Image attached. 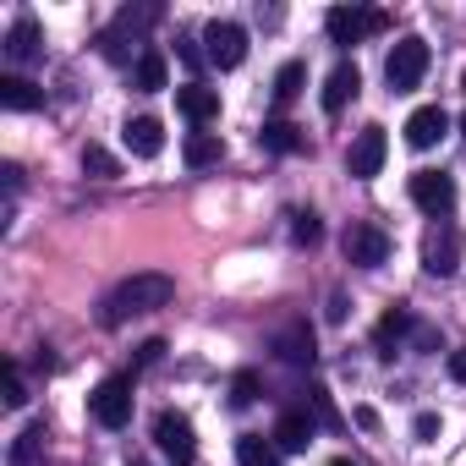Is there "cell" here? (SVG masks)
Listing matches in <instances>:
<instances>
[{"label":"cell","mask_w":466,"mask_h":466,"mask_svg":"<svg viewBox=\"0 0 466 466\" xmlns=\"http://www.w3.org/2000/svg\"><path fill=\"white\" fill-rule=\"evenodd\" d=\"M411 433H417L422 444H433V433H439V417H433V411H422V417L411 422Z\"/></svg>","instance_id":"obj_34"},{"label":"cell","mask_w":466,"mask_h":466,"mask_svg":"<svg viewBox=\"0 0 466 466\" xmlns=\"http://www.w3.org/2000/svg\"><path fill=\"white\" fill-rule=\"evenodd\" d=\"M450 379L466 384V351H450Z\"/></svg>","instance_id":"obj_35"},{"label":"cell","mask_w":466,"mask_h":466,"mask_svg":"<svg viewBox=\"0 0 466 466\" xmlns=\"http://www.w3.org/2000/svg\"><path fill=\"white\" fill-rule=\"evenodd\" d=\"M181 159H187L192 170H203V165H219V159H225V143H219V132H187V143H181Z\"/></svg>","instance_id":"obj_19"},{"label":"cell","mask_w":466,"mask_h":466,"mask_svg":"<svg viewBox=\"0 0 466 466\" xmlns=\"http://www.w3.org/2000/svg\"><path fill=\"white\" fill-rule=\"evenodd\" d=\"M291 242H297V248H319V242H324V225H319V214H297V225H291Z\"/></svg>","instance_id":"obj_29"},{"label":"cell","mask_w":466,"mask_h":466,"mask_svg":"<svg viewBox=\"0 0 466 466\" xmlns=\"http://www.w3.org/2000/svg\"><path fill=\"white\" fill-rule=\"evenodd\" d=\"M302 83H308V66H302V61H286V66L275 72V105H291V99L302 94Z\"/></svg>","instance_id":"obj_25"},{"label":"cell","mask_w":466,"mask_h":466,"mask_svg":"<svg viewBox=\"0 0 466 466\" xmlns=\"http://www.w3.org/2000/svg\"><path fill=\"white\" fill-rule=\"evenodd\" d=\"M121 143H127L137 159H154V154L165 148V127H159L154 116H132V121L121 127Z\"/></svg>","instance_id":"obj_14"},{"label":"cell","mask_w":466,"mask_h":466,"mask_svg":"<svg viewBox=\"0 0 466 466\" xmlns=\"http://www.w3.org/2000/svg\"><path fill=\"white\" fill-rule=\"evenodd\" d=\"M313 433H319V422H313V411L302 406V411H280V422H275V444L280 450H308L313 444Z\"/></svg>","instance_id":"obj_15"},{"label":"cell","mask_w":466,"mask_h":466,"mask_svg":"<svg viewBox=\"0 0 466 466\" xmlns=\"http://www.w3.org/2000/svg\"><path fill=\"white\" fill-rule=\"evenodd\" d=\"M461 132H466V116H461Z\"/></svg>","instance_id":"obj_38"},{"label":"cell","mask_w":466,"mask_h":466,"mask_svg":"<svg viewBox=\"0 0 466 466\" xmlns=\"http://www.w3.org/2000/svg\"><path fill=\"white\" fill-rule=\"evenodd\" d=\"M384 154H390L384 127H362V132L351 137V148H346V170H351L357 181H373V176L384 170Z\"/></svg>","instance_id":"obj_8"},{"label":"cell","mask_w":466,"mask_h":466,"mask_svg":"<svg viewBox=\"0 0 466 466\" xmlns=\"http://www.w3.org/2000/svg\"><path fill=\"white\" fill-rule=\"evenodd\" d=\"M258 143H264L269 154H302V148H308V137H302V127H291V121H264V132H258Z\"/></svg>","instance_id":"obj_20"},{"label":"cell","mask_w":466,"mask_h":466,"mask_svg":"<svg viewBox=\"0 0 466 466\" xmlns=\"http://www.w3.org/2000/svg\"><path fill=\"white\" fill-rule=\"evenodd\" d=\"M340 248H346V264H357V269H384L390 264V237L373 219H351Z\"/></svg>","instance_id":"obj_4"},{"label":"cell","mask_w":466,"mask_h":466,"mask_svg":"<svg viewBox=\"0 0 466 466\" xmlns=\"http://www.w3.org/2000/svg\"><path fill=\"white\" fill-rule=\"evenodd\" d=\"M176 110L203 132L208 121H219V94H214V88H203V83H187V88H176Z\"/></svg>","instance_id":"obj_11"},{"label":"cell","mask_w":466,"mask_h":466,"mask_svg":"<svg viewBox=\"0 0 466 466\" xmlns=\"http://www.w3.org/2000/svg\"><path fill=\"white\" fill-rule=\"evenodd\" d=\"M324 28H329V45H362L368 34H384L390 28V17L384 12H357V6H335L329 17H324Z\"/></svg>","instance_id":"obj_7"},{"label":"cell","mask_w":466,"mask_h":466,"mask_svg":"<svg viewBox=\"0 0 466 466\" xmlns=\"http://www.w3.org/2000/svg\"><path fill=\"white\" fill-rule=\"evenodd\" d=\"M154 444L170 466H192L198 461V433H192V417L187 411H159L154 417Z\"/></svg>","instance_id":"obj_3"},{"label":"cell","mask_w":466,"mask_h":466,"mask_svg":"<svg viewBox=\"0 0 466 466\" xmlns=\"http://www.w3.org/2000/svg\"><path fill=\"white\" fill-rule=\"evenodd\" d=\"M159 357H165V340H143V346H137V357H132V368H154Z\"/></svg>","instance_id":"obj_33"},{"label":"cell","mask_w":466,"mask_h":466,"mask_svg":"<svg viewBox=\"0 0 466 466\" xmlns=\"http://www.w3.org/2000/svg\"><path fill=\"white\" fill-rule=\"evenodd\" d=\"M357 88H362V72H357L351 61H340V66L324 77V110H329V116H340V110L357 99Z\"/></svg>","instance_id":"obj_13"},{"label":"cell","mask_w":466,"mask_h":466,"mask_svg":"<svg viewBox=\"0 0 466 466\" xmlns=\"http://www.w3.org/2000/svg\"><path fill=\"white\" fill-rule=\"evenodd\" d=\"M422 269H428L433 280H450V275L461 269V225L439 219V225L428 230V242H422Z\"/></svg>","instance_id":"obj_6"},{"label":"cell","mask_w":466,"mask_h":466,"mask_svg":"<svg viewBox=\"0 0 466 466\" xmlns=\"http://www.w3.org/2000/svg\"><path fill=\"white\" fill-rule=\"evenodd\" d=\"M275 351H280V362H291V368H308L319 351H313V329L308 324H286L280 335H275Z\"/></svg>","instance_id":"obj_17"},{"label":"cell","mask_w":466,"mask_h":466,"mask_svg":"<svg viewBox=\"0 0 466 466\" xmlns=\"http://www.w3.org/2000/svg\"><path fill=\"white\" fill-rule=\"evenodd\" d=\"M258 400V373H237V379H230V406H253Z\"/></svg>","instance_id":"obj_30"},{"label":"cell","mask_w":466,"mask_h":466,"mask_svg":"<svg viewBox=\"0 0 466 466\" xmlns=\"http://www.w3.org/2000/svg\"><path fill=\"white\" fill-rule=\"evenodd\" d=\"M83 170L99 176V181H116V176H121V159H116L110 148H99V143H83Z\"/></svg>","instance_id":"obj_26"},{"label":"cell","mask_w":466,"mask_h":466,"mask_svg":"<svg viewBox=\"0 0 466 466\" xmlns=\"http://www.w3.org/2000/svg\"><path fill=\"white\" fill-rule=\"evenodd\" d=\"M132 88H137V94H159V88H165V56H159V50H143V56H137Z\"/></svg>","instance_id":"obj_21"},{"label":"cell","mask_w":466,"mask_h":466,"mask_svg":"<svg viewBox=\"0 0 466 466\" xmlns=\"http://www.w3.org/2000/svg\"><path fill=\"white\" fill-rule=\"evenodd\" d=\"M0 105H6V110H39L45 88L28 83V77H17V72H6V77H0Z\"/></svg>","instance_id":"obj_18"},{"label":"cell","mask_w":466,"mask_h":466,"mask_svg":"<svg viewBox=\"0 0 466 466\" xmlns=\"http://www.w3.org/2000/svg\"><path fill=\"white\" fill-rule=\"evenodd\" d=\"M308 411H313V422H319V428H329V433H340V428H346V417L335 411V400H329V390H324V384H308Z\"/></svg>","instance_id":"obj_24"},{"label":"cell","mask_w":466,"mask_h":466,"mask_svg":"<svg viewBox=\"0 0 466 466\" xmlns=\"http://www.w3.org/2000/svg\"><path fill=\"white\" fill-rule=\"evenodd\" d=\"M39 450H45V422H28V428L17 433V444H12V461H17V466H34Z\"/></svg>","instance_id":"obj_27"},{"label":"cell","mask_w":466,"mask_h":466,"mask_svg":"<svg viewBox=\"0 0 466 466\" xmlns=\"http://www.w3.org/2000/svg\"><path fill=\"white\" fill-rule=\"evenodd\" d=\"M444 132H450V116H444L439 105H422V110L406 116V143H411V148H433Z\"/></svg>","instance_id":"obj_12"},{"label":"cell","mask_w":466,"mask_h":466,"mask_svg":"<svg viewBox=\"0 0 466 466\" xmlns=\"http://www.w3.org/2000/svg\"><path fill=\"white\" fill-rule=\"evenodd\" d=\"M23 400H28V384H23L17 362H6V406H23Z\"/></svg>","instance_id":"obj_31"},{"label":"cell","mask_w":466,"mask_h":466,"mask_svg":"<svg viewBox=\"0 0 466 466\" xmlns=\"http://www.w3.org/2000/svg\"><path fill=\"white\" fill-rule=\"evenodd\" d=\"M400 335H411V308H390V313L379 319V329H373V346L390 357V346H395Z\"/></svg>","instance_id":"obj_23"},{"label":"cell","mask_w":466,"mask_h":466,"mask_svg":"<svg viewBox=\"0 0 466 466\" xmlns=\"http://www.w3.org/2000/svg\"><path fill=\"white\" fill-rule=\"evenodd\" d=\"M329 466H357V461H346V455H335V461H329Z\"/></svg>","instance_id":"obj_37"},{"label":"cell","mask_w":466,"mask_h":466,"mask_svg":"<svg viewBox=\"0 0 466 466\" xmlns=\"http://www.w3.org/2000/svg\"><path fill=\"white\" fill-rule=\"evenodd\" d=\"M422 72H428V45H422L417 34L395 39L390 61H384V83H390V94H411V88L422 83Z\"/></svg>","instance_id":"obj_2"},{"label":"cell","mask_w":466,"mask_h":466,"mask_svg":"<svg viewBox=\"0 0 466 466\" xmlns=\"http://www.w3.org/2000/svg\"><path fill=\"white\" fill-rule=\"evenodd\" d=\"M176 56H181V61H187L192 72H203V61H208V50H198L192 39H176Z\"/></svg>","instance_id":"obj_32"},{"label":"cell","mask_w":466,"mask_h":466,"mask_svg":"<svg viewBox=\"0 0 466 466\" xmlns=\"http://www.w3.org/2000/svg\"><path fill=\"white\" fill-rule=\"evenodd\" d=\"M203 45H208V61L219 72H230V66L248 61V28L242 23H208L203 28Z\"/></svg>","instance_id":"obj_9"},{"label":"cell","mask_w":466,"mask_h":466,"mask_svg":"<svg viewBox=\"0 0 466 466\" xmlns=\"http://www.w3.org/2000/svg\"><path fill=\"white\" fill-rule=\"evenodd\" d=\"M237 461L242 466H280V444H269L264 433H242L237 439Z\"/></svg>","instance_id":"obj_22"},{"label":"cell","mask_w":466,"mask_h":466,"mask_svg":"<svg viewBox=\"0 0 466 466\" xmlns=\"http://www.w3.org/2000/svg\"><path fill=\"white\" fill-rule=\"evenodd\" d=\"M148 23H159V6H127V12L116 17V28H110V34H116V39H127V34H143Z\"/></svg>","instance_id":"obj_28"},{"label":"cell","mask_w":466,"mask_h":466,"mask_svg":"<svg viewBox=\"0 0 466 466\" xmlns=\"http://www.w3.org/2000/svg\"><path fill=\"white\" fill-rule=\"evenodd\" d=\"M170 302H176V280H170V275H159V269H148V275L121 280V286L99 302V324H105V329H121L127 319L154 313V308H170Z\"/></svg>","instance_id":"obj_1"},{"label":"cell","mask_w":466,"mask_h":466,"mask_svg":"<svg viewBox=\"0 0 466 466\" xmlns=\"http://www.w3.org/2000/svg\"><path fill=\"white\" fill-rule=\"evenodd\" d=\"M0 176H6V192H17V187H23V165H0Z\"/></svg>","instance_id":"obj_36"},{"label":"cell","mask_w":466,"mask_h":466,"mask_svg":"<svg viewBox=\"0 0 466 466\" xmlns=\"http://www.w3.org/2000/svg\"><path fill=\"white\" fill-rule=\"evenodd\" d=\"M88 417H94L99 428H127V422H132V373L105 379V384L88 395Z\"/></svg>","instance_id":"obj_5"},{"label":"cell","mask_w":466,"mask_h":466,"mask_svg":"<svg viewBox=\"0 0 466 466\" xmlns=\"http://www.w3.org/2000/svg\"><path fill=\"white\" fill-rule=\"evenodd\" d=\"M411 203H417L422 214H433V219H450V208H455V181H450L444 170H417V176H411Z\"/></svg>","instance_id":"obj_10"},{"label":"cell","mask_w":466,"mask_h":466,"mask_svg":"<svg viewBox=\"0 0 466 466\" xmlns=\"http://www.w3.org/2000/svg\"><path fill=\"white\" fill-rule=\"evenodd\" d=\"M461 88H466V77H461Z\"/></svg>","instance_id":"obj_39"},{"label":"cell","mask_w":466,"mask_h":466,"mask_svg":"<svg viewBox=\"0 0 466 466\" xmlns=\"http://www.w3.org/2000/svg\"><path fill=\"white\" fill-rule=\"evenodd\" d=\"M6 56H12L17 66L45 56V34H39V23H34V17H17V23L6 28Z\"/></svg>","instance_id":"obj_16"}]
</instances>
